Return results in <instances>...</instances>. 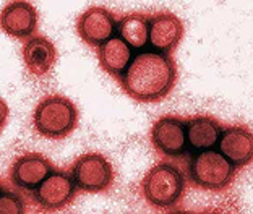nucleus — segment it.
I'll use <instances>...</instances> for the list:
<instances>
[{
    "label": "nucleus",
    "mask_w": 253,
    "mask_h": 214,
    "mask_svg": "<svg viewBox=\"0 0 253 214\" xmlns=\"http://www.w3.org/2000/svg\"><path fill=\"white\" fill-rule=\"evenodd\" d=\"M177 80V68L170 55L161 52H143L130 62L120 77V86L131 99L158 102L169 96Z\"/></svg>",
    "instance_id": "nucleus-1"
},
{
    "label": "nucleus",
    "mask_w": 253,
    "mask_h": 214,
    "mask_svg": "<svg viewBox=\"0 0 253 214\" xmlns=\"http://www.w3.org/2000/svg\"><path fill=\"white\" fill-rule=\"evenodd\" d=\"M33 125L41 136L62 140L77 128L78 109L63 96H47L34 109Z\"/></svg>",
    "instance_id": "nucleus-2"
},
{
    "label": "nucleus",
    "mask_w": 253,
    "mask_h": 214,
    "mask_svg": "<svg viewBox=\"0 0 253 214\" xmlns=\"http://www.w3.org/2000/svg\"><path fill=\"white\" fill-rule=\"evenodd\" d=\"M185 190V178L175 166L163 163L154 166L143 178V195L151 206L170 208L179 203Z\"/></svg>",
    "instance_id": "nucleus-3"
},
{
    "label": "nucleus",
    "mask_w": 253,
    "mask_h": 214,
    "mask_svg": "<svg viewBox=\"0 0 253 214\" xmlns=\"http://www.w3.org/2000/svg\"><path fill=\"white\" fill-rule=\"evenodd\" d=\"M188 175L197 187L205 190H224L234 182L235 166L224 158L219 151L203 149L192 159Z\"/></svg>",
    "instance_id": "nucleus-4"
},
{
    "label": "nucleus",
    "mask_w": 253,
    "mask_h": 214,
    "mask_svg": "<svg viewBox=\"0 0 253 214\" xmlns=\"http://www.w3.org/2000/svg\"><path fill=\"white\" fill-rule=\"evenodd\" d=\"M72 177L77 187L88 193H101L114 182V169L102 154H84L75 163Z\"/></svg>",
    "instance_id": "nucleus-5"
},
{
    "label": "nucleus",
    "mask_w": 253,
    "mask_h": 214,
    "mask_svg": "<svg viewBox=\"0 0 253 214\" xmlns=\"http://www.w3.org/2000/svg\"><path fill=\"white\" fill-rule=\"evenodd\" d=\"M77 188L73 177L62 171H52L36 188L33 200L44 210L57 211L72 203Z\"/></svg>",
    "instance_id": "nucleus-6"
},
{
    "label": "nucleus",
    "mask_w": 253,
    "mask_h": 214,
    "mask_svg": "<svg viewBox=\"0 0 253 214\" xmlns=\"http://www.w3.org/2000/svg\"><path fill=\"white\" fill-rule=\"evenodd\" d=\"M117 28L116 15L102 7H91L80 15L77 31L83 43L93 47H101L114 36Z\"/></svg>",
    "instance_id": "nucleus-7"
},
{
    "label": "nucleus",
    "mask_w": 253,
    "mask_h": 214,
    "mask_svg": "<svg viewBox=\"0 0 253 214\" xmlns=\"http://www.w3.org/2000/svg\"><path fill=\"white\" fill-rule=\"evenodd\" d=\"M183 38V23L169 11H161L149 20V44L161 54L169 55Z\"/></svg>",
    "instance_id": "nucleus-8"
},
{
    "label": "nucleus",
    "mask_w": 253,
    "mask_h": 214,
    "mask_svg": "<svg viewBox=\"0 0 253 214\" xmlns=\"http://www.w3.org/2000/svg\"><path fill=\"white\" fill-rule=\"evenodd\" d=\"M151 141L159 153L177 158L185 153V122L179 117H161L151 130Z\"/></svg>",
    "instance_id": "nucleus-9"
},
{
    "label": "nucleus",
    "mask_w": 253,
    "mask_h": 214,
    "mask_svg": "<svg viewBox=\"0 0 253 214\" xmlns=\"http://www.w3.org/2000/svg\"><path fill=\"white\" fill-rule=\"evenodd\" d=\"M38 10L30 2H11L2 10L0 25L2 30L13 38H28L38 30Z\"/></svg>",
    "instance_id": "nucleus-10"
},
{
    "label": "nucleus",
    "mask_w": 253,
    "mask_h": 214,
    "mask_svg": "<svg viewBox=\"0 0 253 214\" xmlns=\"http://www.w3.org/2000/svg\"><path fill=\"white\" fill-rule=\"evenodd\" d=\"M50 172H52V166L44 156L28 153L15 161L11 167V180L18 188L36 190Z\"/></svg>",
    "instance_id": "nucleus-11"
},
{
    "label": "nucleus",
    "mask_w": 253,
    "mask_h": 214,
    "mask_svg": "<svg viewBox=\"0 0 253 214\" xmlns=\"http://www.w3.org/2000/svg\"><path fill=\"white\" fill-rule=\"evenodd\" d=\"M219 153L234 166H247L253 159V138L245 127H229L219 136Z\"/></svg>",
    "instance_id": "nucleus-12"
},
{
    "label": "nucleus",
    "mask_w": 253,
    "mask_h": 214,
    "mask_svg": "<svg viewBox=\"0 0 253 214\" xmlns=\"http://www.w3.org/2000/svg\"><path fill=\"white\" fill-rule=\"evenodd\" d=\"M23 60L28 68V72L34 77H42L49 73L55 65L57 50L52 41L47 38L36 36L31 38L23 47Z\"/></svg>",
    "instance_id": "nucleus-13"
},
{
    "label": "nucleus",
    "mask_w": 253,
    "mask_h": 214,
    "mask_svg": "<svg viewBox=\"0 0 253 214\" xmlns=\"http://www.w3.org/2000/svg\"><path fill=\"white\" fill-rule=\"evenodd\" d=\"M222 133V127L217 124V120L206 115L190 119L185 124L187 143L192 149H211V146L219 141Z\"/></svg>",
    "instance_id": "nucleus-14"
},
{
    "label": "nucleus",
    "mask_w": 253,
    "mask_h": 214,
    "mask_svg": "<svg viewBox=\"0 0 253 214\" xmlns=\"http://www.w3.org/2000/svg\"><path fill=\"white\" fill-rule=\"evenodd\" d=\"M99 63L104 70L112 77H120L128 68L131 59L130 45L122 39L114 36L106 44L99 47Z\"/></svg>",
    "instance_id": "nucleus-15"
},
{
    "label": "nucleus",
    "mask_w": 253,
    "mask_h": 214,
    "mask_svg": "<svg viewBox=\"0 0 253 214\" xmlns=\"http://www.w3.org/2000/svg\"><path fill=\"white\" fill-rule=\"evenodd\" d=\"M120 39L133 49H143L149 41V20L143 13H130L119 23Z\"/></svg>",
    "instance_id": "nucleus-16"
},
{
    "label": "nucleus",
    "mask_w": 253,
    "mask_h": 214,
    "mask_svg": "<svg viewBox=\"0 0 253 214\" xmlns=\"http://www.w3.org/2000/svg\"><path fill=\"white\" fill-rule=\"evenodd\" d=\"M0 213L2 214H23L25 213V203L13 192L2 190L0 195Z\"/></svg>",
    "instance_id": "nucleus-17"
}]
</instances>
